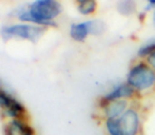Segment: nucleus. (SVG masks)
<instances>
[{
    "instance_id": "f257e3e1",
    "label": "nucleus",
    "mask_w": 155,
    "mask_h": 135,
    "mask_svg": "<svg viewBox=\"0 0 155 135\" xmlns=\"http://www.w3.org/2000/svg\"><path fill=\"white\" fill-rule=\"evenodd\" d=\"M124 81L138 96L155 91V71L145 60L135 59L129 67Z\"/></svg>"
},
{
    "instance_id": "f03ea898",
    "label": "nucleus",
    "mask_w": 155,
    "mask_h": 135,
    "mask_svg": "<svg viewBox=\"0 0 155 135\" xmlns=\"http://www.w3.org/2000/svg\"><path fill=\"white\" fill-rule=\"evenodd\" d=\"M62 5L55 0H37L29 10L19 13V19L40 25H54V19L62 13Z\"/></svg>"
},
{
    "instance_id": "7ed1b4c3",
    "label": "nucleus",
    "mask_w": 155,
    "mask_h": 135,
    "mask_svg": "<svg viewBox=\"0 0 155 135\" xmlns=\"http://www.w3.org/2000/svg\"><path fill=\"white\" fill-rule=\"evenodd\" d=\"M106 31V23L99 19H89V20L74 22L70 25V36L77 42H84L89 36H98Z\"/></svg>"
},
{
    "instance_id": "20e7f679",
    "label": "nucleus",
    "mask_w": 155,
    "mask_h": 135,
    "mask_svg": "<svg viewBox=\"0 0 155 135\" xmlns=\"http://www.w3.org/2000/svg\"><path fill=\"white\" fill-rule=\"evenodd\" d=\"M124 135H143V115L141 109L135 101H132L127 111L119 118Z\"/></svg>"
},
{
    "instance_id": "39448f33",
    "label": "nucleus",
    "mask_w": 155,
    "mask_h": 135,
    "mask_svg": "<svg viewBox=\"0 0 155 135\" xmlns=\"http://www.w3.org/2000/svg\"><path fill=\"white\" fill-rule=\"evenodd\" d=\"M43 32L45 29L42 27L30 25H13L4 27L1 30V35L4 37V39L18 37V38L28 39L31 41H37V39L41 36Z\"/></svg>"
},
{
    "instance_id": "423d86ee",
    "label": "nucleus",
    "mask_w": 155,
    "mask_h": 135,
    "mask_svg": "<svg viewBox=\"0 0 155 135\" xmlns=\"http://www.w3.org/2000/svg\"><path fill=\"white\" fill-rule=\"evenodd\" d=\"M136 98H137V95L135 94L134 90L126 81H123L112 86V88L106 94H104L100 97L98 102H108L113 100L135 101Z\"/></svg>"
},
{
    "instance_id": "0eeeda50",
    "label": "nucleus",
    "mask_w": 155,
    "mask_h": 135,
    "mask_svg": "<svg viewBox=\"0 0 155 135\" xmlns=\"http://www.w3.org/2000/svg\"><path fill=\"white\" fill-rule=\"evenodd\" d=\"M131 104L132 101L129 100L98 102V110L102 119H119Z\"/></svg>"
},
{
    "instance_id": "6e6552de",
    "label": "nucleus",
    "mask_w": 155,
    "mask_h": 135,
    "mask_svg": "<svg viewBox=\"0 0 155 135\" xmlns=\"http://www.w3.org/2000/svg\"><path fill=\"white\" fill-rule=\"evenodd\" d=\"M0 107L14 118H21L25 115V108L21 106L20 102L13 98L1 88H0Z\"/></svg>"
},
{
    "instance_id": "1a4fd4ad",
    "label": "nucleus",
    "mask_w": 155,
    "mask_h": 135,
    "mask_svg": "<svg viewBox=\"0 0 155 135\" xmlns=\"http://www.w3.org/2000/svg\"><path fill=\"white\" fill-rule=\"evenodd\" d=\"M137 8H138V4L136 3V1H133V0H123V1H118L116 3V11L121 16L124 17L136 14Z\"/></svg>"
},
{
    "instance_id": "9d476101",
    "label": "nucleus",
    "mask_w": 155,
    "mask_h": 135,
    "mask_svg": "<svg viewBox=\"0 0 155 135\" xmlns=\"http://www.w3.org/2000/svg\"><path fill=\"white\" fill-rule=\"evenodd\" d=\"M98 10V2L95 0H80L77 2V11L84 16H92Z\"/></svg>"
},
{
    "instance_id": "9b49d317",
    "label": "nucleus",
    "mask_w": 155,
    "mask_h": 135,
    "mask_svg": "<svg viewBox=\"0 0 155 135\" xmlns=\"http://www.w3.org/2000/svg\"><path fill=\"white\" fill-rule=\"evenodd\" d=\"M102 126L107 135H124L119 119H102Z\"/></svg>"
},
{
    "instance_id": "f8f14e48",
    "label": "nucleus",
    "mask_w": 155,
    "mask_h": 135,
    "mask_svg": "<svg viewBox=\"0 0 155 135\" xmlns=\"http://www.w3.org/2000/svg\"><path fill=\"white\" fill-rule=\"evenodd\" d=\"M153 52H155V37L146 40L138 48V50L136 52V57L137 59L146 60V58L149 57Z\"/></svg>"
},
{
    "instance_id": "ddd939ff",
    "label": "nucleus",
    "mask_w": 155,
    "mask_h": 135,
    "mask_svg": "<svg viewBox=\"0 0 155 135\" xmlns=\"http://www.w3.org/2000/svg\"><path fill=\"white\" fill-rule=\"evenodd\" d=\"M155 11V0H148L143 5L141 13L147 15L148 13H153Z\"/></svg>"
},
{
    "instance_id": "4468645a",
    "label": "nucleus",
    "mask_w": 155,
    "mask_h": 135,
    "mask_svg": "<svg viewBox=\"0 0 155 135\" xmlns=\"http://www.w3.org/2000/svg\"><path fill=\"white\" fill-rule=\"evenodd\" d=\"M145 61L147 62V64H149V66L155 71V52H153V53H152L151 55L149 56V57L146 58Z\"/></svg>"
},
{
    "instance_id": "2eb2a0df",
    "label": "nucleus",
    "mask_w": 155,
    "mask_h": 135,
    "mask_svg": "<svg viewBox=\"0 0 155 135\" xmlns=\"http://www.w3.org/2000/svg\"><path fill=\"white\" fill-rule=\"evenodd\" d=\"M152 22H153V25L155 28V11L153 13H152Z\"/></svg>"
},
{
    "instance_id": "dca6fc26",
    "label": "nucleus",
    "mask_w": 155,
    "mask_h": 135,
    "mask_svg": "<svg viewBox=\"0 0 155 135\" xmlns=\"http://www.w3.org/2000/svg\"><path fill=\"white\" fill-rule=\"evenodd\" d=\"M25 135H33V132H30V133H27V134H25Z\"/></svg>"
}]
</instances>
